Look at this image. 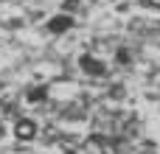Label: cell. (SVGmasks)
<instances>
[{"mask_svg":"<svg viewBox=\"0 0 160 154\" xmlns=\"http://www.w3.org/2000/svg\"><path fill=\"white\" fill-rule=\"evenodd\" d=\"M79 65H82V70H84L87 76H104V73H107L104 62H98V59H93V56H82Z\"/></svg>","mask_w":160,"mask_h":154,"instance_id":"obj_1","label":"cell"},{"mask_svg":"<svg viewBox=\"0 0 160 154\" xmlns=\"http://www.w3.org/2000/svg\"><path fill=\"white\" fill-rule=\"evenodd\" d=\"M14 135H17L20 140H31V137L37 135V123H34V121H28V118H20V121H17V126H14Z\"/></svg>","mask_w":160,"mask_h":154,"instance_id":"obj_2","label":"cell"},{"mask_svg":"<svg viewBox=\"0 0 160 154\" xmlns=\"http://www.w3.org/2000/svg\"><path fill=\"white\" fill-rule=\"evenodd\" d=\"M70 25H73V20H70L68 14H56L53 20H48V31H51V34H65Z\"/></svg>","mask_w":160,"mask_h":154,"instance_id":"obj_3","label":"cell"},{"mask_svg":"<svg viewBox=\"0 0 160 154\" xmlns=\"http://www.w3.org/2000/svg\"><path fill=\"white\" fill-rule=\"evenodd\" d=\"M25 98H28L31 104H39V101H45V90H42V87H31V90L25 93Z\"/></svg>","mask_w":160,"mask_h":154,"instance_id":"obj_4","label":"cell"},{"mask_svg":"<svg viewBox=\"0 0 160 154\" xmlns=\"http://www.w3.org/2000/svg\"><path fill=\"white\" fill-rule=\"evenodd\" d=\"M152 3H155V6H160V0H152Z\"/></svg>","mask_w":160,"mask_h":154,"instance_id":"obj_5","label":"cell"}]
</instances>
